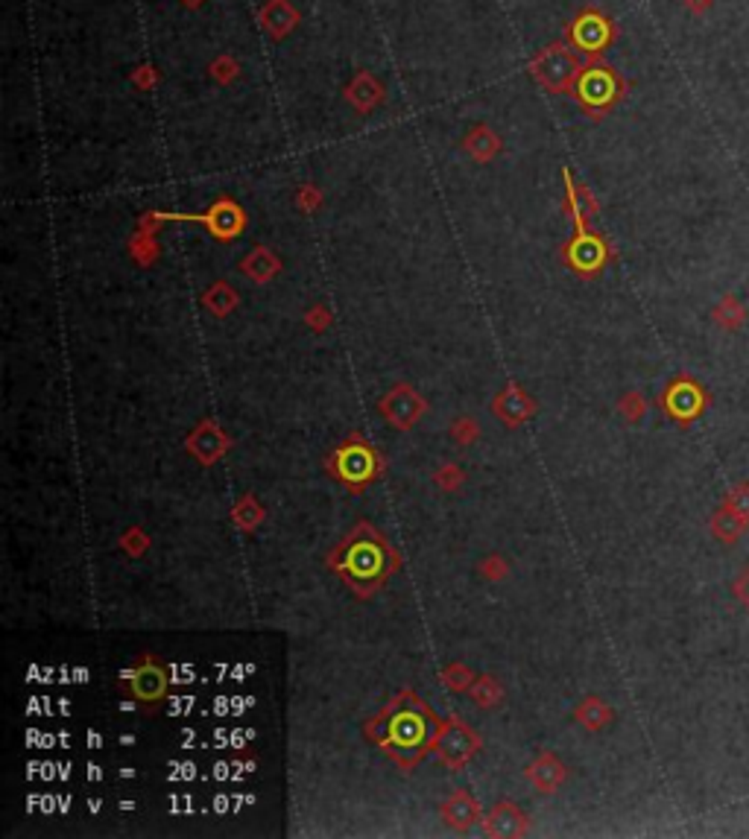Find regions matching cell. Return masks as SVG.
<instances>
[{
    "label": "cell",
    "mask_w": 749,
    "mask_h": 839,
    "mask_svg": "<svg viewBox=\"0 0 749 839\" xmlns=\"http://www.w3.org/2000/svg\"><path fill=\"white\" fill-rule=\"evenodd\" d=\"M439 723H442V716H436L434 708L422 696H416L413 691H402L389 699L375 716L366 719L363 737L366 743L381 748L398 769L413 772L427 757V752H434Z\"/></svg>",
    "instance_id": "1"
},
{
    "label": "cell",
    "mask_w": 749,
    "mask_h": 839,
    "mask_svg": "<svg viewBox=\"0 0 749 839\" xmlns=\"http://www.w3.org/2000/svg\"><path fill=\"white\" fill-rule=\"evenodd\" d=\"M325 567L334 571L357 599H369L381 591L389 576L402 571V553L389 544L381 529L361 521L325 556Z\"/></svg>",
    "instance_id": "2"
},
{
    "label": "cell",
    "mask_w": 749,
    "mask_h": 839,
    "mask_svg": "<svg viewBox=\"0 0 749 839\" xmlns=\"http://www.w3.org/2000/svg\"><path fill=\"white\" fill-rule=\"evenodd\" d=\"M325 471L334 479H339L346 488H352L355 495H361L369 483H375L384 474V459L381 454L369 445L363 433H352L343 445H337L325 459Z\"/></svg>",
    "instance_id": "3"
},
{
    "label": "cell",
    "mask_w": 749,
    "mask_h": 839,
    "mask_svg": "<svg viewBox=\"0 0 749 839\" xmlns=\"http://www.w3.org/2000/svg\"><path fill=\"white\" fill-rule=\"evenodd\" d=\"M117 687H121L135 705L153 711L170 693V670L164 667L162 658H155L153 653H144L129 664V670L121 678H117Z\"/></svg>",
    "instance_id": "4"
},
{
    "label": "cell",
    "mask_w": 749,
    "mask_h": 839,
    "mask_svg": "<svg viewBox=\"0 0 749 839\" xmlns=\"http://www.w3.org/2000/svg\"><path fill=\"white\" fill-rule=\"evenodd\" d=\"M481 746H483L481 734H477L463 716L451 714L439 723V732H436V740H434V755L439 757V764L448 766L451 772H459L463 766H468V761H474V755L481 752Z\"/></svg>",
    "instance_id": "5"
},
{
    "label": "cell",
    "mask_w": 749,
    "mask_h": 839,
    "mask_svg": "<svg viewBox=\"0 0 749 839\" xmlns=\"http://www.w3.org/2000/svg\"><path fill=\"white\" fill-rule=\"evenodd\" d=\"M378 413L395 431H413L418 418L427 413V404L410 384H398L378 401Z\"/></svg>",
    "instance_id": "6"
},
{
    "label": "cell",
    "mask_w": 749,
    "mask_h": 839,
    "mask_svg": "<svg viewBox=\"0 0 749 839\" xmlns=\"http://www.w3.org/2000/svg\"><path fill=\"white\" fill-rule=\"evenodd\" d=\"M658 404H662V409L673 418V422L691 424L694 418L705 409L708 398H705V389L697 381H691V377H676V381L665 386L662 401Z\"/></svg>",
    "instance_id": "7"
},
{
    "label": "cell",
    "mask_w": 749,
    "mask_h": 839,
    "mask_svg": "<svg viewBox=\"0 0 749 839\" xmlns=\"http://www.w3.org/2000/svg\"><path fill=\"white\" fill-rule=\"evenodd\" d=\"M185 451L194 454L203 465H214L228 451V436L219 431V424L205 418L194 427V433L185 439Z\"/></svg>",
    "instance_id": "8"
},
{
    "label": "cell",
    "mask_w": 749,
    "mask_h": 839,
    "mask_svg": "<svg viewBox=\"0 0 749 839\" xmlns=\"http://www.w3.org/2000/svg\"><path fill=\"white\" fill-rule=\"evenodd\" d=\"M530 831V819L513 802H498L492 813L483 819V834L498 836V839H515Z\"/></svg>",
    "instance_id": "9"
},
{
    "label": "cell",
    "mask_w": 749,
    "mask_h": 839,
    "mask_svg": "<svg viewBox=\"0 0 749 839\" xmlns=\"http://www.w3.org/2000/svg\"><path fill=\"white\" fill-rule=\"evenodd\" d=\"M439 816H442L445 825H451L454 831H468L481 822V804L468 790H454L445 798L442 807H439Z\"/></svg>",
    "instance_id": "10"
},
{
    "label": "cell",
    "mask_w": 749,
    "mask_h": 839,
    "mask_svg": "<svg viewBox=\"0 0 749 839\" xmlns=\"http://www.w3.org/2000/svg\"><path fill=\"white\" fill-rule=\"evenodd\" d=\"M492 409H495V416L501 418L506 427H515V424L527 422V418L536 413V404H533V398L527 395L522 386L509 384L504 392H498V398L492 401Z\"/></svg>",
    "instance_id": "11"
},
{
    "label": "cell",
    "mask_w": 749,
    "mask_h": 839,
    "mask_svg": "<svg viewBox=\"0 0 749 839\" xmlns=\"http://www.w3.org/2000/svg\"><path fill=\"white\" fill-rule=\"evenodd\" d=\"M568 264H571L577 273H583V275L597 273V269L606 264V246H603V240L594 237V234L580 232V234L571 240V246H568Z\"/></svg>",
    "instance_id": "12"
},
{
    "label": "cell",
    "mask_w": 749,
    "mask_h": 839,
    "mask_svg": "<svg viewBox=\"0 0 749 839\" xmlns=\"http://www.w3.org/2000/svg\"><path fill=\"white\" fill-rule=\"evenodd\" d=\"M524 775H527V781H530L538 793H556L559 787L565 784L568 766L559 761L554 752H542L530 766L524 769Z\"/></svg>",
    "instance_id": "13"
},
{
    "label": "cell",
    "mask_w": 749,
    "mask_h": 839,
    "mask_svg": "<svg viewBox=\"0 0 749 839\" xmlns=\"http://www.w3.org/2000/svg\"><path fill=\"white\" fill-rule=\"evenodd\" d=\"M708 529H712V535L717 542L723 544H735L737 538H744V533L749 529V518L737 515L735 509H729L721 503V509H714L712 521H708Z\"/></svg>",
    "instance_id": "14"
},
{
    "label": "cell",
    "mask_w": 749,
    "mask_h": 839,
    "mask_svg": "<svg viewBox=\"0 0 749 839\" xmlns=\"http://www.w3.org/2000/svg\"><path fill=\"white\" fill-rule=\"evenodd\" d=\"M208 226H211L214 237L228 240V237H235L243 228V211L235 202L223 199V202H217L211 208V214H208Z\"/></svg>",
    "instance_id": "15"
},
{
    "label": "cell",
    "mask_w": 749,
    "mask_h": 839,
    "mask_svg": "<svg viewBox=\"0 0 749 839\" xmlns=\"http://www.w3.org/2000/svg\"><path fill=\"white\" fill-rule=\"evenodd\" d=\"M574 719L588 732H603V728L615 719V711L603 702L601 696H586L580 705L574 708Z\"/></svg>",
    "instance_id": "16"
},
{
    "label": "cell",
    "mask_w": 749,
    "mask_h": 839,
    "mask_svg": "<svg viewBox=\"0 0 749 839\" xmlns=\"http://www.w3.org/2000/svg\"><path fill=\"white\" fill-rule=\"evenodd\" d=\"M712 319H714L717 328H723V331H741V328L746 325V305L737 296L726 293L721 302L714 305Z\"/></svg>",
    "instance_id": "17"
},
{
    "label": "cell",
    "mask_w": 749,
    "mask_h": 839,
    "mask_svg": "<svg viewBox=\"0 0 749 839\" xmlns=\"http://www.w3.org/2000/svg\"><path fill=\"white\" fill-rule=\"evenodd\" d=\"M468 693H472L477 708H498V705H504V696H506L501 682L492 678V676H474V682H472V687H468Z\"/></svg>",
    "instance_id": "18"
},
{
    "label": "cell",
    "mask_w": 749,
    "mask_h": 839,
    "mask_svg": "<svg viewBox=\"0 0 749 839\" xmlns=\"http://www.w3.org/2000/svg\"><path fill=\"white\" fill-rule=\"evenodd\" d=\"M278 269H282V264H278V257L269 252V249H255L243 261V273L252 278V281H269Z\"/></svg>",
    "instance_id": "19"
},
{
    "label": "cell",
    "mask_w": 749,
    "mask_h": 839,
    "mask_svg": "<svg viewBox=\"0 0 749 839\" xmlns=\"http://www.w3.org/2000/svg\"><path fill=\"white\" fill-rule=\"evenodd\" d=\"M203 302H205V307H208V311H211L214 316H226L228 311H235L237 293H235V289L228 287L226 281H217V284L203 296Z\"/></svg>",
    "instance_id": "20"
},
{
    "label": "cell",
    "mask_w": 749,
    "mask_h": 839,
    "mask_svg": "<svg viewBox=\"0 0 749 839\" xmlns=\"http://www.w3.org/2000/svg\"><path fill=\"white\" fill-rule=\"evenodd\" d=\"M235 524L241 526V529H246V533H252V529L264 521V506L255 501L252 495H243L241 501H237V506H235Z\"/></svg>",
    "instance_id": "21"
},
{
    "label": "cell",
    "mask_w": 749,
    "mask_h": 839,
    "mask_svg": "<svg viewBox=\"0 0 749 839\" xmlns=\"http://www.w3.org/2000/svg\"><path fill=\"white\" fill-rule=\"evenodd\" d=\"M618 413H621L629 424H638L647 416V401L641 398V392H626L621 401H618Z\"/></svg>",
    "instance_id": "22"
},
{
    "label": "cell",
    "mask_w": 749,
    "mask_h": 839,
    "mask_svg": "<svg viewBox=\"0 0 749 839\" xmlns=\"http://www.w3.org/2000/svg\"><path fill=\"white\" fill-rule=\"evenodd\" d=\"M472 682H474V673L463 664H451L442 670V685L451 687V691H468Z\"/></svg>",
    "instance_id": "23"
},
{
    "label": "cell",
    "mask_w": 749,
    "mask_h": 839,
    "mask_svg": "<svg viewBox=\"0 0 749 839\" xmlns=\"http://www.w3.org/2000/svg\"><path fill=\"white\" fill-rule=\"evenodd\" d=\"M723 506L735 509L737 515L749 518V483H737V486L729 488L726 497H723Z\"/></svg>",
    "instance_id": "24"
},
{
    "label": "cell",
    "mask_w": 749,
    "mask_h": 839,
    "mask_svg": "<svg viewBox=\"0 0 749 839\" xmlns=\"http://www.w3.org/2000/svg\"><path fill=\"white\" fill-rule=\"evenodd\" d=\"M583 94H588V99H597V103H603V99H609V94H612V79H609L606 74L588 76L586 83H583Z\"/></svg>",
    "instance_id": "25"
},
{
    "label": "cell",
    "mask_w": 749,
    "mask_h": 839,
    "mask_svg": "<svg viewBox=\"0 0 749 839\" xmlns=\"http://www.w3.org/2000/svg\"><path fill=\"white\" fill-rule=\"evenodd\" d=\"M463 471H459L457 465H442L439 471L434 474V483L442 488V492H457L459 486H463Z\"/></svg>",
    "instance_id": "26"
},
{
    "label": "cell",
    "mask_w": 749,
    "mask_h": 839,
    "mask_svg": "<svg viewBox=\"0 0 749 839\" xmlns=\"http://www.w3.org/2000/svg\"><path fill=\"white\" fill-rule=\"evenodd\" d=\"M477 436H481V431H477L474 418H457L454 427H451V439L457 445H472Z\"/></svg>",
    "instance_id": "27"
},
{
    "label": "cell",
    "mask_w": 749,
    "mask_h": 839,
    "mask_svg": "<svg viewBox=\"0 0 749 839\" xmlns=\"http://www.w3.org/2000/svg\"><path fill=\"white\" fill-rule=\"evenodd\" d=\"M606 36H609V29L603 21H588V29H586V24H580V42L586 47H592V50L601 47L606 42Z\"/></svg>",
    "instance_id": "28"
},
{
    "label": "cell",
    "mask_w": 749,
    "mask_h": 839,
    "mask_svg": "<svg viewBox=\"0 0 749 839\" xmlns=\"http://www.w3.org/2000/svg\"><path fill=\"white\" fill-rule=\"evenodd\" d=\"M483 576L492 579V582L504 579V576H506V562H504L501 556H489V558H483Z\"/></svg>",
    "instance_id": "29"
},
{
    "label": "cell",
    "mask_w": 749,
    "mask_h": 839,
    "mask_svg": "<svg viewBox=\"0 0 749 839\" xmlns=\"http://www.w3.org/2000/svg\"><path fill=\"white\" fill-rule=\"evenodd\" d=\"M732 594H735V599L741 603L746 612H749V565L744 567V574L735 579V585H732Z\"/></svg>",
    "instance_id": "30"
},
{
    "label": "cell",
    "mask_w": 749,
    "mask_h": 839,
    "mask_svg": "<svg viewBox=\"0 0 749 839\" xmlns=\"http://www.w3.org/2000/svg\"><path fill=\"white\" fill-rule=\"evenodd\" d=\"M141 535V529H129V533L121 538V547L129 553V556H141L144 550H147V538H141V542H135V538Z\"/></svg>",
    "instance_id": "31"
},
{
    "label": "cell",
    "mask_w": 749,
    "mask_h": 839,
    "mask_svg": "<svg viewBox=\"0 0 749 839\" xmlns=\"http://www.w3.org/2000/svg\"><path fill=\"white\" fill-rule=\"evenodd\" d=\"M685 4H688L691 12H705V9L714 4V0H685Z\"/></svg>",
    "instance_id": "32"
}]
</instances>
